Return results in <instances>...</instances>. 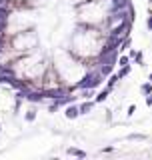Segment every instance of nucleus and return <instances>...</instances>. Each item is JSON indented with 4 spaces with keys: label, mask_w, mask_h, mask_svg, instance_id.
I'll use <instances>...</instances> for the list:
<instances>
[{
    "label": "nucleus",
    "mask_w": 152,
    "mask_h": 160,
    "mask_svg": "<svg viewBox=\"0 0 152 160\" xmlns=\"http://www.w3.org/2000/svg\"><path fill=\"white\" fill-rule=\"evenodd\" d=\"M64 118L66 120H78L80 118V108H78V102H70L64 106Z\"/></svg>",
    "instance_id": "1"
},
{
    "label": "nucleus",
    "mask_w": 152,
    "mask_h": 160,
    "mask_svg": "<svg viewBox=\"0 0 152 160\" xmlns=\"http://www.w3.org/2000/svg\"><path fill=\"white\" fill-rule=\"evenodd\" d=\"M78 108H80V116H88L96 108V102L92 98H82V102H78Z\"/></svg>",
    "instance_id": "2"
},
{
    "label": "nucleus",
    "mask_w": 152,
    "mask_h": 160,
    "mask_svg": "<svg viewBox=\"0 0 152 160\" xmlns=\"http://www.w3.org/2000/svg\"><path fill=\"white\" fill-rule=\"evenodd\" d=\"M38 118V110H36V104H30V106L26 108V112H24V122L32 124L34 120Z\"/></svg>",
    "instance_id": "3"
},
{
    "label": "nucleus",
    "mask_w": 152,
    "mask_h": 160,
    "mask_svg": "<svg viewBox=\"0 0 152 160\" xmlns=\"http://www.w3.org/2000/svg\"><path fill=\"white\" fill-rule=\"evenodd\" d=\"M64 154H66V156H74V158H86V156H88L86 150H80L76 146H68L66 150H64Z\"/></svg>",
    "instance_id": "4"
},
{
    "label": "nucleus",
    "mask_w": 152,
    "mask_h": 160,
    "mask_svg": "<svg viewBox=\"0 0 152 160\" xmlns=\"http://www.w3.org/2000/svg\"><path fill=\"white\" fill-rule=\"evenodd\" d=\"M104 82H106V88H110V90L114 92V90H116V86H118V84L122 82V80L118 78V74H116V72H112L110 76H106V80H104Z\"/></svg>",
    "instance_id": "5"
},
{
    "label": "nucleus",
    "mask_w": 152,
    "mask_h": 160,
    "mask_svg": "<svg viewBox=\"0 0 152 160\" xmlns=\"http://www.w3.org/2000/svg\"><path fill=\"white\" fill-rule=\"evenodd\" d=\"M110 94H112V90H110V88H102V90H100V92L96 94L92 100H94L96 104H102V102H106V100L110 98Z\"/></svg>",
    "instance_id": "6"
},
{
    "label": "nucleus",
    "mask_w": 152,
    "mask_h": 160,
    "mask_svg": "<svg viewBox=\"0 0 152 160\" xmlns=\"http://www.w3.org/2000/svg\"><path fill=\"white\" fill-rule=\"evenodd\" d=\"M96 68H98V72H100V74H102V76L106 78V76H110V74H112L114 70H116V64H110V62H106V64H98Z\"/></svg>",
    "instance_id": "7"
},
{
    "label": "nucleus",
    "mask_w": 152,
    "mask_h": 160,
    "mask_svg": "<svg viewBox=\"0 0 152 160\" xmlns=\"http://www.w3.org/2000/svg\"><path fill=\"white\" fill-rule=\"evenodd\" d=\"M116 74H118V78H120V80H126V78L130 76V74H132V64H126V66H118V72H116Z\"/></svg>",
    "instance_id": "8"
},
{
    "label": "nucleus",
    "mask_w": 152,
    "mask_h": 160,
    "mask_svg": "<svg viewBox=\"0 0 152 160\" xmlns=\"http://www.w3.org/2000/svg\"><path fill=\"white\" fill-rule=\"evenodd\" d=\"M150 92H152V82L150 80H146V82L140 84V94H142V96H146V94H150Z\"/></svg>",
    "instance_id": "9"
},
{
    "label": "nucleus",
    "mask_w": 152,
    "mask_h": 160,
    "mask_svg": "<svg viewBox=\"0 0 152 160\" xmlns=\"http://www.w3.org/2000/svg\"><path fill=\"white\" fill-rule=\"evenodd\" d=\"M148 138L146 134H128V140H136V142H144Z\"/></svg>",
    "instance_id": "10"
},
{
    "label": "nucleus",
    "mask_w": 152,
    "mask_h": 160,
    "mask_svg": "<svg viewBox=\"0 0 152 160\" xmlns=\"http://www.w3.org/2000/svg\"><path fill=\"white\" fill-rule=\"evenodd\" d=\"M134 112H136V104H130V106H128V108H126V116H128V118H130V116H132V114H134Z\"/></svg>",
    "instance_id": "11"
},
{
    "label": "nucleus",
    "mask_w": 152,
    "mask_h": 160,
    "mask_svg": "<svg viewBox=\"0 0 152 160\" xmlns=\"http://www.w3.org/2000/svg\"><path fill=\"white\" fill-rule=\"evenodd\" d=\"M142 98H144L146 106H148V108H152V92H150V94H146V96H142Z\"/></svg>",
    "instance_id": "12"
},
{
    "label": "nucleus",
    "mask_w": 152,
    "mask_h": 160,
    "mask_svg": "<svg viewBox=\"0 0 152 160\" xmlns=\"http://www.w3.org/2000/svg\"><path fill=\"white\" fill-rule=\"evenodd\" d=\"M146 30H148V32H152V12H150V16L146 18Z\"/></svg>",
    "instance_id": "13"
},
{
    "label": "nucleus",
    "mask_w": 152,
    "mask_h": 160,
    "mask_svg": "<svg viewBox=\"0 0 152 160\" xmlns=\"http://www.w3.org/2000/svg\"><path fill=\"white\" fill-rule=\"evenodd\" d=\"M0 4H8V0H0Z\"/></svg>",
    "instance_id": "14"
},
{
    "label": "nucleus",
    "mask_w": 152,
    "mask_h": 160,
    "mask_svg": "<svg viewBox=\"0 0 152 160\" xmlns=\"http://www.w3.org/2000/svg\"><path fill=\"white\" fill-rule=\"evenodd\" d=\"M148 80H150V82H152V72H150V74H148Z\"/></svg>",
    "instance_id": "15"
},
{
    "label": "nucleus",
    "mask_w": 152,
    "mask_h": 160,
    "mask_svg": "<svg viewBox=\"0 0 152 160\" xmlns=\"http://www.w3.org/2000/svg\"><path fill=\"white\" fill-rule=\"evenodd\" d=\"M0 132H2V122H0Z\"/></svg>",
    "instance_id": "16"
},
{
    "label": "nucleus",
    "mask_w": 152,
    "mask_h": 160,
    "mask_svg": "<svg viewBox=\"0 0 152 160\" xmlns=\"http://www.w3.org/2000/svg\"><path fill=\"white\" fill-rule=\"evenodd\" d=\"M148 4H152V0H148Z\"/></svg>",
    "instance_id": "17"
}]
</instances>
